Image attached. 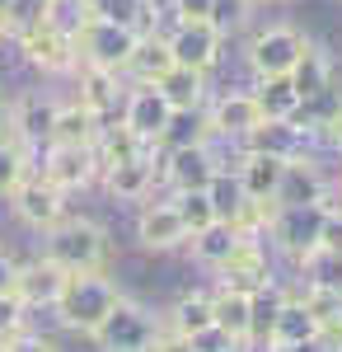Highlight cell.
<instances>
[{"label": "cell", "mask_w": 342, "mask_h": 352, "mask_svg": "<svg viewBox=\"0 0 342 352\" xmlns=\"http://www.w3.org/2000/svg\"><path fill=\"white\" fill-rule=\"evenodd\" d=\"M10 10H14V0H0V14H10Z\"/></svg>", "instance_id": "obj_46"}, {"label": "cell", "mask_w": 342, "mask_h": 352, "mask_svg": "<svg viewBox=\"0 0 342 352\" xmlns=\"http://www.w3.org/2000/svg\"><path fill=\"white\" fill-rule=\"evenodd\" d=\"M0 352H5V348H0Z\"/></svg>", "instance_id": "obj_51"}, {"label": "cell", "mask_w": 342, "mask_h": 352, "mask_svg": "<svg viewBox=\"0 0 342 352\" xmlns=\"http://www.w3.org/2000/svg\"><path fill=\"white\" fill-rule=\"evenodd\" d=\"M122 300L117 292V282L108 277V272H66V287H61V296H56L52 315L61 320L66 329H76V333H94V329L108 320V310Z\"/></svg>", "instance_id": "obj_2"}, {"label": "cell", "mask_w": 342, "mask_h": 352, "mask_svg": "<svg viewBox=\"0 0 342 352\" xmlns=\"http://www.w3.org/2000/svg\"><path fill=\"white\" fill-rule=\"evenodd\" d=\"M0 136H5V104H0Z\"/></svg>", "instance_id": "obj_47"}, {"label": "cell", "mask_w": 342, "mask_h": 352, "mask_svg": "<svg viewBox=\"0 0 342 352\" xmlns=\"http://www.w3.org/2000/svg\"><path fill=\"white\" fill-rule=\"evenodd\" d=\"M338 352H342V338H338Z\"/></svg>", "instance_id": "obj_49"}, {"label": "cell", "mask_w": 342, "mask_h": 352, "mask_svg": "<svg viewBox=\"0 0 342 352\" xmlns=\"http://www.w3.org/2000/svg\"><path fill=\"white\" fill-rule=\"evenodd\" d=\"M319 249H328V254H342V207H338V202H328V217H323Z\"/></svg>", "instance_id": "obj_39"}, {"label": "cell", "mask_w": 342, "mask_h": 352, "mask_svg": "<svg viewBox=\"0 0 342 352\" xmlns=\"http://www.w3.org/2000/svg\"><path fill=\"white\" fill-rule=\"evenodd\" d=\"M43 258H52L61 272H104L113 258V240L99 221L61 217L52 230H43Z\"/></svg>", "instance_id": "obj_1"}, {"label": "cell", "mask_w": 342, "mask_h": 352, "mask_svg": "<svg viewBox=\"0 0 342 352\" xmlns=\"http://www.w3.org/2000/svg\"><path fill=\"white\" fill-rule=\"evenodd\" d=\"M136 240H141V249H150V254H169V249L187 244L179 207H174L169 197H164V202H146V207L136 212Z\"/></svg>", "instance_id": "obj_19"}, {"label": "cell", "mask_w": 342, "mask_h": 352, "mask_svg": "<svg viewBox=\"0 0 342 352\" xmlns=\"http://www.w3.org/2000/svg\"><path fill=\"white\" fill-rule=\"evenodd\" d=\"M220 5L225 0H174V14H179V24H216Z\"/></svg>", "instance_id": "obj_37"}, {"label": "cell", "mask_w": 342, "mask_h": 352, "mask_svg": "<svg viewBox=\"0 0 342 352\" xmlns=\"http://www.w3.org/2000/svg\"><path fill=\"white\" fill-rule=\"evenodd\" d=\"M253 104L263 113V122H290L295 113H300V94H295V85L290 76H272V80H258L253 89Z\"/></svg>", "instance_id": "obj_25"}, {"label": "cell", "mask_w": 342, "mask_h": 352, "mask_svg": "<svg viewBox=\"0 0 342 352\" xmlns=\"http://www.w3.org/2000/svg\"><path fill=\"white\" fill-rule=\"evenodd\" d=\"M338 207H342V174H338Z\"/></svg>", "instance_id": "obj_48"}, {"label": "cell", "mask_w": 342, "mask_h": 352, "mask_svg": "<svg viewBox=\"0 0 342 352\" xmlns=\"http://www.w3.org/2000/svg\"><path fill=\"white\" fill-rule=\"evenodd\" d=\"M169 122H174V109H169V99L159 94L155 85H132L127 89V99H122V127L141 146H155Z\"/></svg>", "instance_id": "obj_12"}, {"label": "cell", "mask_w": 342, "mask_h": 352, "mask_svg": "<svg viewBox=\"0 0 342 352\" xmlns=\"http://www.w3.org/2000/svg\"><path fill=\"white\" fill-rule=\"evenodd\" d=\"M323 217H328V202H300V207H272L267 212V240L286 254L290 263L300 268L310 254L319 249V235H323Z\"/></svg>", "instance_id": "obj_5"}, {"label": "cell", "mask_w": 342, "mask_h": 352, "mask_svg": "<svg viewBox=\"0 0 342 352\" xmlns=\"http://www.w3.org/2000/svg\"><path fill=\"white\" fill-rule=\"evenodd\" d=\"M192 240V258L197 263H207V268H220L230 254H235V244L244 240L230 221H216V226H207V230H197V235H187Z\"/></svg>", "instance_id": "obj_30"}, {"label": "cell", "mask_w": 342, "mask_h": 352, "mask_svg": "<svg viewBox=\"0 0 342 352\" xmlns=\"http://www.w3.org/2000/svg\"><path fill=\"white\" fill-rule=\"evenodd\" d=\"M159 333H164V315H155L150 305H141L132 296H122L108 310L104 324L89 333V343L99 352H150Z\"/></svg>", "instance_id": "obj_3"}, {"label": "cell", "mask_w": 342, "mask_h": 352, "mask_svg": "<svg viewBox=\"0 0 342 352\" xmlns=\"http://www.w3.org/2000/svg\"><path fill=\"white\" fill-rule=\"evenodd\" d=\"M174 71V56H169V43L164 38H141V47L132 52V61H127V80L132 85H159L164 76Z\"/></svg>", "instance_id": "obj_27"}, {"label": "cell", "mask_w": 342, "mask_h": 352, "mask_svg": "<svg viewBox=\"0 0 342 352\" xmlns=\"http://www.w3.org/2000/svg\"><path fill=\"white\" fill-rule=\"evenodd\" d=\"M315 132L305 122H258L253 132L239 141V151H253V155H277V160H305Z\"/></svg>", "instance_id": "obj_17"}, {"label": "cell", "mask_w": 342, "mask_h": 352, "mask_svg": "<svg viewBox=\"0 0 342 352\" xmlns=\"http://www.w3.org/2000/svg\"><path fill=\"white\" fill-rule=\"evenodd\" d=\"M164 329L179 333V338H192V333L211 329V292H187V296H179L174 310L164 315Z\"/></svg>", "instance_id": "obj_29"}, {"label": "cell", "mask_w": 342, "mask_h": 352, "mask_svg": "<svg viewBox=\"0 0 342 352\" xmlns=\"http://www.w3.org/2000/svg\"><path fill=\"white\" fill-rule=\"evenodd\" d=\"M300 272L310 277L305 287H323V292H342V254H328V249H315Z\"/></svg>", "instance_id": "obj_33"}, {"label": "cell", "mask_w": 342, "mask_h": 352, "mask_svg": "<svg viewBox=\"0 0 342 352\" xmlns=\"http://www.w3.org/2000/svg\"><path fill=\"white\" fill-rule=\"evenodd\" d=\"M155 184H159V151L155 146H141L132 160L104 169V188H108V197H117V202H146Z\"/></svg>", "instance_id": "obj_15"}, {"label": "cell", "mask_w": 342, "mask_h": 352, "mask_svg": "<svg viewBox=\"0 0 342 352\" xmlns=\"http://www.w3.org/2000/svg\"><path fill=\"white\" fill-rule=\"evenodd\" d=\"M323 132H328V141H333V146H338V155H342V109L333 113V122H328V127H323Z\"/></svg>", "instance_id": "obj_44"}, {"label": "cell", "mask_w": 342, "mask_h": 352, "mask_svg": "<svg viewBox=\"0 0 342 352\" xmlns=\"http://www.w3.org/2000/svg\"><path fill=\"white\" fill-rule=\"evenodd\" d=\"M61 287H66V272L56 268L52 258H43V254L19 263V272H14V296L24 300L28 310H52Z\"/></svg>", "instance_id": "obj_20"}, {"label": "cell", "mask_w": 342, "mask_h": 352, "mask_svg": "<svg viewBox=\"0 0 342 352\" xmlns=\"http://www.w3.org/2000/svg\"><path fill=\"white\" fill-rule=\"evenodd\" d=\"M202 118H207V136L230 141V146H239L244 136L263 122V113H258V104H253V94H249V89H230V94L211 99L207 109H202Z\"/></svg>", "instance_id": "obj_13"}, {"label": "cell", "mask_w": 342, "mask_h": 352, "mask_svg": "<svg viewBox=\"0 0 342 352\" xmlns=\"http://www.w3.org/2000/svg\"><path fill=\"white\" fill-rule=\"evenodd\" d=\"M310 338H319V324L315 315L300 305V296L295 292H286V300H282V310H277V324H272V352H290L300 348V343H310Z\"/></svg>", "instance_id": "obj_22"}, {"label": "cell", "mask_w": 342, "mask_h": 352, "mask_svg": "<svg viewBox=\"0 0 342 352\" xmlns=\"http://www.w3.org/2000/svg\"><path fill=\"white\" fill-rule=\"evenodd\" d=\"M216 272H220V287H225V292H239V296H258L263 287L277 282V277H272V263H267L263 240H239L235 254Z\"/></svg>", "instance_id": "obj_14"}, {"label": "cell", "mask_w": 342, "mask_h": 352, "mask_svg": "<svg viewBox=\"0 0 342 352\" xmlns=\"http://www.w3.org/2000/svg\"><path fill=\"white\" fill-rule=\"evenodd\" d=\"M211 324L225 329L239 348H244V343H249V296L216 287V292H211Z\"/></svg>", "instance_id": "obj_28"}, {"label": "cell", "mask_w": 342, "mask_h": 352, "mask_svg": "<svg viewBox=\"0 0 342 352\" xmlns=\"http://www.w3.org/2000/svg\"><path fill=\"white\" fill-rule=\"evenodd\" d=\"M33 174H43L52 188H61L66 197L80 188H89L99 179V160H94V146H43L33 155Z\"/></svg>", "instance_id": "obj_8"}, {"label": "cell", "mask_w": 342, "mask_h": 352, "mask_svg": "<svg viewBox=\"0 0 342 352\" xmlns=\"http://www.w3.org/2000/svg\"><path fill=\"white\" fill-rule=\"evenodd\" d=\"M56 104L52 94H43V89H24V94H14L10 104H5V136L19 146L33 164V155L52 141V122H56Z\"/></svg>", "instance_id": "obj_6"}, {"label": "cell", "mask_w": 342, "mask_h": 352, "mask_svg": "<svg viewBox=\"0 0 342 352\" xmlns=\"http://www.w3.org/2000/svg\"><path fill=\"white\" fill-rule=\"evenodd\" d=\"M28 169H33L28 155L10 141V136H0V197H10V192L19 188V179H24Z\"/></svg>", "instance_id": "obj_35"}, {"label": "cell", "mask_w": 342, "mask_h": 352, "mask_svg": "<svg viewBox=\"0 0 342 352\" xmlns=\"http://www.w3.org/2000/svg\"><path fill=\"white\" fill-rule=\"evenodd\" d=\"M155 89L169 99V109H174V113H202V109H207V76H202V71L174 66Z\"/></svg>", "instance_id": "obj_24"}, {"label": "cell", "mask_w": 342, "mask_h": 352, "mask_svg": "<svg viewBox=\"0 0 342 352\" xmlns=\"http://www.w3.org/2000/svg\"><path fill=\"white\" fill-rule=\"evenodd\" d=\"M164 43H169L174 66H187V71H202V76H207L211 66L220 61L225 33L216 24H174V33H164Z\"/></svg>", "instance_id": "obj_16"}, {"label": "cell", "mask_w": 342, "mask_h": 352, "mask_svg": "<svg viewBox=\"0 0 342 352\" xmlns=\"http://www.w3.org/2000/svg\"><path fill=\"white\" fill-rule=\"evenodd\" d=\"M10 207H14V217L24 221V226H33V230L43 235V230H52L56 221L66 217V192L52 188L43 174L28 169L24 179H19V188L10 192Z\"/></svg>", "instance_id": "obj_10"}, {"label": "cell", "mask_w": 342, "mask_h": 352, "mask_svg": "<svg viewBox=\"0 0 342 352\" xmlns=\"http://www.w3.org/2000/svg\"><path fill=\"white\" fill-rule=\"evenodd\" d=\"M300 202H328V179L319 174L315 160H290L286 164V179H282L272 207H300Z\"/></svg>", "instance_id": "obj_23"}, {"label": "cell", "mask_w": 342, "mask_h": 352, "mask_svg": "<svg viewBox=\"0 0 342 352\" xmlns=\"http://www.w3.org/2000/svg\"><path fill=\"white\" fill-rule=\"evenodd\" d=\"M258 5H267V0H258Z\"/></svg>", "instance_id": "obj_50"}, {"label": "cell", "mask_w": 342, "mask_h": 352, "mask_svg": "<svg viewBox=\"0 0 342 352\" xmlns=\"http://www.w3.org/2000/svg\"><path fill=\"white\" fill-rule=\"evenodd\" d=\"M225 164L216 160L207 141L197 146H179V151H159V184H169V192H207L211 179L220 174Z\"/></svg>", "instance_id": "obj_7"}, {"label": "cell", "mask_w": 342, "mask_h": 352, "mask_svg": "<svg viewBox=\"0 0 342 352\" xmlns=\"http://www.w3.org/2000/svg\"><path fill=\"white\" fill-rule=\"evenodd\" d=\"M14 43H19V52H24L28 66H38L43 76H66V71H76V38H66V33H56L47 24H28L14 33Z\"/></svg>", "instance_id": "obj_11"}, {"label": "cell", "mask_w": 342, "mask_h": 352, "mask_svg": "<svg viewBox=\"0 0 342 352\" xmlns=\"http://www.w3.org/2000/svg\"><path fill=\"white\" fill-rule=\"evenodd\" d=\"M300 305L315 315V324L323 338H342V292H323V287H305V292H295Z\"/></svg>", "instance_id": "obj_31"}, {"label": "cell", "mask_w": 342, "mask_h": 352, "mask_svg": "<svg viewBox=\"0 0 342 352\" xmlns=\"http://www.w3.org/2000/svg\"><path fill=\"white\" fill-rule=\"evenodd\" d=\"M136 47H141V38H136L132 28L108 19V14H99V10H94V19L76 33V61L80 66L113 71V76H127V61H132Z\"/></svg>", "instance_id": "obj_4"}, {"label": "cell", "mask_w": 342, "mask_h": 352, "mask_svg": "<svg viewBox=\"0 0 342 352\" xmlns=\"http://www.w3.org/2000/svg\"><path fill=\"white\" fill-rule=\"evenodd\" d=\"M10 38V14H0V43Z\"/></svg>", "instance_id": "obj_45"}, {"label": "cell", "mask_w": 342, "mask_h": 352, "mask_svg": "<svg viewBox=\"0 0 342 352\" xmlns=\"http://www.w3.org/2000/svg\"><path fill=\"white\" fill-rule=\"evenodd\" d=\"M28 329V305L14 292H5L0 296V343H10L14 333H24Z\"/></svg>", "instance_id": "obj_36"}, {"label": "cell", "mask_w": 342, "mask_h": 352, "mask_svg": "<svg viewBox=\"0 0 342 352\" xmlns=\"http://www.w3.org/2000/svg\"><path fill=\"white\" fill-rule=\"evenodd\" d=\"M286 164L290 160H277V155L239 151V164H235L239 192H244L253 207H272V202H277V188H282V179H286Z\"/></svg>", "instance_id": "obj_18"}, {"label": "cell", "mask_w": 342, "mask_h": 352, "mask_svg": "<svg viewBox=\"0 0 342 352\" xmlns=\"http://www.w3.org/2000/svg\"><path fill=\"white\" fill-rule=\"evenodd\" d=\"M150 352H192V343H187V338H179V333H169V329H164V333H159L155 338V348Z\"/></svg>", "instance_id": "obj_42"}, {"label": "cell", "mask_w": 342, "mask_h": 352, "mask_svg": "<svg viewBox=\"0 0 342 352\" xmlns=\"http://www.w3.org/2000/svg\"><path fill=\"white\" fill-rule=\"evenodd\" d=\"M169 202L179 207V217H183V230H187V235H197V230L216 226V212H211L207 192H179V197H169Z\"/></svg>", "instance_id": "obj_34"}, {"label": "cell", "mask_w": 342, "mask_h": 352, "mask_svg": "<svg viewBox=\"0 0 342 352\" xmlns=\"http://www.w3.org/2000/svg\"><path fill=\"white\" fill-rule=\"evenodd\" d=\"M5 352H56V343L47 338V333H33V329H24V333H14L10 343H0Z\"/></svg>", "instance_id": "obj_40"}, {"label": "cell", "mask_w": 342, "mask_h": 352, "mask_svg": "<svg viewBox=\"0 0 342 352\" xmlns=\"http://www.w3.org/2000/svg\"><path fill=\"white\" fill-rule=\"evenodd\" d=\"M89 19H94V0H47L43 5V24L66 33V38H76Z\"/></svg>", "instance_id": "obj_32"}, {"label": "cell", "mask_w": 342, "mask_h": 352, "mask_svg": "<svg viewBox=\"0 0 342 352\" xmlns=\"http://www.w3.org/2000/svg\"><path fill=\"white\" fill-rule=\"evenodd\" d=\"M122 99H127L122 76H113V71H94V66H80V94H76L80 109H89L99 122H113V113L122 118Z\"/></svg>", "instance_id": "obj_21"}, {"label": "cell", "mask_w": 342, "mask_h": 352, "mask_svg": "<svg viewBox=\"0 0 342 352\" xmlns=\"http://www.w3.org/2000/svg\"><path fill=\"white\" fill-rule=\"evenodd\" d=\"M187 343H192V352H244L235 343V338H230V333H225V329H202V333H192V338H187Z\"/></svg>", "instance_id": "obj_38"}, {"label": "cell", "mask_w": 342, "mask_h": 352, "mask_svg": "<svg viewBox=\"0 0 342 352\" xmlns=\"http://www.w3.org/2000/svg\"><path fill=\"white\" fill-rule=\"evenodd\" d=\"M290 352H338V338H310V343H300V348H290Z\"/></svg>", "instance_id": "obj_43"}, {"label": "cell", "mask_w": 342, "mask_h": 352, "mask_svg": "<svg viewBox=\"0 0 342 352\" xmlns=\"http://www.w3.org/2000/svg\"><path fill=\"white\" fill-rule=\"evenodd\" d=\"M99 127H104V122H99L89 109H80V104H61L47 146H94V141H99Z\"/></svg>", "instance_id": "obj_26"}, {"label": "cell", "mask_w": 342, "mask_h": 352, "mask_svg": "<svg viewBox=\"0 0 342 352\" xmlns=\"http://www.w3.org/2000/svg\"><path fill=\"white\" fill-rule=\"evenodd\" d=\"M14 272H19V258H14V254H5V244H0V296H5V292H14Z\"/></svg>", "instance_id": "obj_41"}, {"label": "cell", "mask_w": 342, "mask_h": 352, "mask_svg": "<svg viewBox=\"0 0 342 352\" xmlns=\"http://www.w3.org/2000/svg\"><path fill=\"white\" fill-rule=\"evenodd\" d=\"M305 33H295L290 24H272L263 33H253V43H249V66H253V76L258 80H272V76H290L295 66H300V56H305Z\"/></svg>", "instance_id": "obj_9"}]
</instances>
